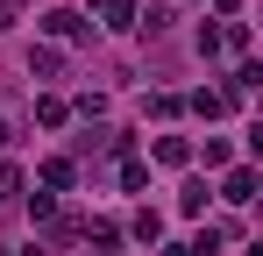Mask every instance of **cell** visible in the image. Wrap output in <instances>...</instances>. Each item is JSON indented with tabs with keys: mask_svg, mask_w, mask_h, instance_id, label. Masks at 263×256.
<instances>
[{
	"mask_svg": "<svg viewBox=\"0 0 263 256\" xmlns=\"http://www.w3.org/2000/svg\"><path fill=\"white\" fill-rule=\"evenodd\" d=\"M43 29H50V50H57V43H79L92 22L79 14V7H50V14H43Z\"/></svg>",
	"mask_w": 263,
	"mask_h": 256,
	"instance_id": "1",
	"label": "cell"
},
{
	"mask_svg": "<svg viewBox=\"0 0 263 256\" xmlns=\"http://www.w3.org/2000/svg\"><path fill=\"white\" fill-rule=\"evenodd\" d=\"M36 178H43V192L57 199V192H71V185H79V164H71V157H43V171H36Z\"/></svg>",
	"mask_w": 263,
	"mask_h": 256,
	"instance_id": "2",
	"label": "cell"
},
{
	"mask_svg": "<svg viewBox=\"0 0 263 256\" xmlns=\"http://www.w3.org/2000/svg\"><path fill=\"white\" fill-rule=\"evenodd\" d=\"M220 199H228V207H249V199H256V171H249V164H235L228 178H220Z\"/></svg>",
	"mask_w": 263,
	"mask_h": 256,
	"instance_id": "3",
	"label": "cell"
},
{
	"mask_svg": "<svg viewBox=\"0 0 263 256\" xmlns=\"http://www.w3.org/2000/svg\"><path fill=\"white\" fill-rule=\"evenodd\" d=\"M185 107H192V114H199V121H214V114H228V107H235V100H228V93H214V85H199V93H192V100H185Z\"/></svg>",
	"mask_w": 263,
	"mask_h": 256,
	"instance_id": "4",
	"label": "cell"
},
{
	"mask_svg": "<svg viewBox=\"0 0 263 256\" xmlns=\"http://www.w3.org/2000/svg\"><path fill=\"white\" fill-rule=\"evenodd\" d=\"M36 121H43V128H64V121H71V100H57V93H36Z\"/></svg>",
	"mask_w": 263,
	"mask_h": 256,
	"instance_id": "5",
	"label": "cell"
},
{
	"mask_svg": "<svg viewBox=\"0 0 263 256\" xmlns=\"http://www.w3.org/2000/svg\"><path fill=\"white\" fill-rule=\"evenodd\" d=\"M135 14H142L135 0H100V22H107V29H135Z\"/></svg>",
	"mask_w": 263,
	"mask_h": 256,
	"instance_id": "6",
	"label": "cell"
},
{
	"mask_svg": "<svg viewBox=\"0 0 263 256\" xmlns=\"http://www.w3.org/2000/svg\"><path fill=\"white\" fill-rule=\"evenodd\" d=\"M29 71H36V79H57V71H64V50L36 43V50H29Z\"/></svg>",
	"mask_w": 263,
	"mask_h": 256,
	"instance_id": "7",
	"label": "cell"
},
{
	"mask_svg": "<svg viewBox=\"0 0 263 256\" xmlns=\"http://www.w3.org/2000/svg\"><path fill=\"white\" fill-rule=\"evenodd\" d=\"M157 164H192V142H185V135H157Z\"/></svg>",
	"mask_w": 263,
	"mask_h": 256,
	"instance_id": "8",
	"label": "cell"
},
{
	"mask_svg": "<svg viewBox=\"0 0 263 256\" xmlns=\"http://www.w3.org/2000/svg\"><path fill=\"white\" fill-rule=\"evenodd\" d=\"M220 50H235V57H249V22H220Z\"/></svg>",
	"mask_w": 263,
	"mask_h": 256,
	"instance_id": "9",
	"label": "cell"
},
{
	"mask_svg": "<svg viewBox=\"0 0 263 256\" xmlns=\"http://www.w3.org/2000/svg\"><path fill=\"white\" fill-rule=\"evenodd\" d=\"M128 235H135V242H157V235H164V221H157V207H142V213H135V221H128Z\"/></svg>",
	"mask_w": 263,
	"mask_h": 256,
	"instance_id": "10",
	"label": "cell"
},
{
	"mask_svg": "<svg viewBox=\"0 0 263 256\" xmlns=\"http://www.w3.org/2000/svg\"><path fill=\"white\" fill-rule=\"evenodd\" d=\"M86 242H92V249H114L121 228H114V221H86Z\"/></svg>",
	"mask_w": 263,
	"mask_h": 256,
	"instance_id": "11",
	"label": "cell"
},
{
	"mask_svg": "<svg viewBox=\"0 0 263 256\" xmlns=\"http://www.w3.org/2000/svg\"><path fill=\"white\" fill-rule=\"evenodd\" d=\"M220 242H228V228H199V235H192V242H185V249H192V256H214Z\"/></svg>",
	"mask_w": 263,
	"mask_h": 256,
	"instance_id": "12",
	"label": "cell"
},
{
	"mask_svg": "<svg viewBox=\"0 0 263 256\" xmlns=\"http://www.w3.org/2000/svg\"><path fill=\"white\" fill-rule=\"evenodd\" d=\"M121 185L142 192V185H149V164H142V157H121Z\"/></svg>",
	"mask_w": 263,
	"mask_h": 256,
	"instance_id": "13",
	"label": "cell"
},
{
	"mask_svg": "<svg viewBox=\"0 0 263 256\" xmlns=\"http://www.w3.org/2000/svg\"><path fill=\"white\" fill-rule=\"evenodd\" d=\"M142 107H149V114H157V121H171L178 107H185V100H178V93H149V100H142Z\"/></svg>",
	"mask_w": 263,
	"mask_h": 256,
	"instance_id": "14",
	"label": "cell"
},
{
	"mask_svg": "<svg viewBox=\"0 0 263 256\" xmlns=\"http://www.w3.org/2000/svg\"><path fill=\"white\" fill-rule=\"evenodd\" d=\"M0 199H22V164L0 157Z\"/></svg>",
	"mask_w": 263,
	"mask_h": 256,
	"instance_id": "15",
	"label": "cell"
},
{
	"mask_svg": "<svg viewBox=\"0 0 263 256\" xmlns=\"http://www.w3.org/2000/svg\"><path fill=\"white\" fill-rule=\"evenodd\" d=\"M71 114H79V121H100V114H107V93H86V100H71Z\"/></svg>",
	"mask_w": 263,
	"mask_h": 256,
	"instance_id": "16",
	"label": "cell"
},
{
	"mask_svg": "<svg viewBox=\"0 0 263 256\" xmlns=\"http://www.w3.org/2000/svg\"><path fill=\"white\" fill-rule=\"evenodd\" d=\"M0 29H14V0H0Z\"/></svg>",
	"mask_w": 263,
	"mask_h": 256,
	"instance_id": "17",
	"label": "cell"
},
{
	"mask_svg": "<svg viewBox=\"0 0 263 256\" xmlns=\"http://www.w3.org/2000/svg\"><path fill=\"white\" fill-rule=\"evenodd\" d=\"M7 142H14V128H7V114H0V150H7Z\"/></svg>",
	"mask_w": 263,
	"mask_h": 256,
	"instance_id": "18",
	"label": "cell"
},
{
	"mask_svg": "<svg viewBox=\"0 0 263 256\" xmlns=\"http://www.w3.org/2000/svg\"><path fill=\"white\" fill-rule=\"evenodd\" d=\"M214 7H220V14H235V7H242V0H214Z\"/></svg>",
	"mask_w": 263,
	"mask_h": 256,
	"instance_id": "19",
	"label": "cell"
}]
</instances>
